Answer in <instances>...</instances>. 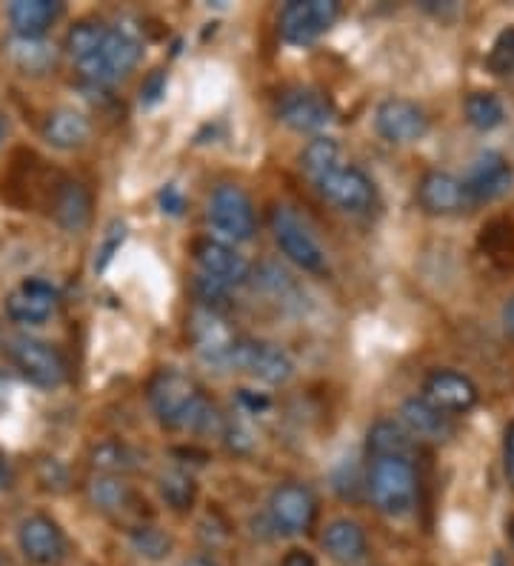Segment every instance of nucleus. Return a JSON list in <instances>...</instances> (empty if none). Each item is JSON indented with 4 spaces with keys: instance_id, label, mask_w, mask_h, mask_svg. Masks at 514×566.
Instances as JSON below:
<instances>
[{
    "instance_id": "obj_24",
    "label": "nucleus",
    "mask_w": 514,
    "mask_h": 566,
    "mask_svg": "<svg viewBox=\"0 0 514 566\" xmlns=\"http://www.w3.org/2000/svg\"><path fill=\"white\" fill-rule=\"evenodd\" d=\"M90 118H86L83 112L69 109V106L49 112L46 120H43V138L55 146V149H66V153L69 149H81V146L90 140Z\"/></svg>"
},
{
    "instance_id": "obj_28",
    "label": "nucleus",
    "mask_w": 514,
    "mask_h": 566,
    "mask_svg": "<svg viewBox=\"0 0 514 566\" xmlns=\"http://www.w3.org/2000/svg\"><path fill=\"white\" fill-rule=\"evenodd\" d=\"M158 492L171 512H189L195 506V497H198V484L189 472L169 470L160 475Z\"/></svg>"
},
{
    "instance_id": "obj_16",
    "label": "nucleus",
    "mask_w": 514,
    "mask_h": 566,
    "mask_svg": "<svg viewBox=\"0 0 514 566\" xmlns=\"http://www.w3.org/2000/svg\"><path fill=\"white\" fill-rule=\"evenodd\" d=\"M514 184V166L508 164L506 155L501 153H483L472 164L469 175L463 178V187H466L469 198H472L474 207H483V203H492L497 198L512 189Z\"/></svg>"
},
{
    "instance_id": "obj_44",
    "label": "nucleus",
    "mask_w": 514,
    "mask_h": 566,
    "mask_svg": "<svg viewBox=\"0 0 514 566\" xmlns=\"http://www.w3.org/2000/svg\"><path fill=\"white\" fill-rule=\"evenodd\" d=\"M0 566H7V564H3V560H0Z\"/></svg>"
},
{
    "instance_id": "obj_43",
    "label": "nucleus",
    "mask_w": 514,
    "mask_h": 566,
    "mask_svg": "<svg viewBox=\"0 0 514 566\" xmlns=\"http://www.w3.org/2000/svg\"><path fill=\"white\" fill-rule=\"evenodd\" d=\"M3 135H7V126H3V120H0V144H3Z\"/></svg>"
},
{
    "instance_id": "obj_41",
    "label": "nucleus",
    "mask_w": 514,
    "mask_h": 566,
    "mask_svg": "<svg viewBox=\"0 0 514 566\" xmlns=\"http://www.w3.org/2000/svg\"><path fill=\"white\" fill-rule=\"evenodd\" d=\"M186 566H214V564H209V560H189V564H186Z\"/></svg>"
},
{
    "instance_id": "obj_8",
    "label": "nucleus",
    "mask_w": 514,
    "mask_h": 566,
    "mask_svg": "<svg viewBox=\"0 0 514 566\" xmlns=\"http://www.w3.org/2000/svg\"><path fill=\"white\" fill-rule=\"evenodd\" d=\"M234 369L252 375L254 380L263 384H286L295 375V360L283 346L272 344V340H238L232 355Z\"/></svg>"
},
{
    "instance_id": "obj_12",
    "label": "nucleus",
    "mask_w": 514,
    "mask_h": 566,
    "mask_svg": "<svg viewBox=\"0 0 514 566\" xmlns=\"http://www.w3.org/2000/svg\"><path fill=\"white\" fill-rule=\"evenodd\" d=\"M375 129L380 138H386L389 144H415L429 132V115L423 112V106H418L415 101H406V97H389L384 104L377 106L375 112Z\"/></svg>"
},
{
    "instance_id": "obj_10",
    "label": "nucleus",
    "mask_w": 514,
    "mask_h": 566,
    "mask_svg": "<svg viewBox=\"0 0 514 566\" xmlns=\"http://www.w3.org/2000/svg\"><path fill=\"white\" fill-rule=\"evenodd\" d=\"M269 518L281 535H303L317 521V497L303 484H281L269 497Z\"/></svg>"
},
{
    "instance_id": "obj_45",
    "label": "nucleus",
    "mask_w": 514,
    "mask_h": 566,
    "mask_svg": "<svg viewBox=\"0 0 514 566\" xmlns=\"http://www.w3.org/2000/svg\"><path fill=\"white\" fill-rule=\"evenodd\" d=\"M0 338H3V335H0Z\"/></svg>"
},
{
    "instance_id": "obj_1",
    "label": "nucleus",
    "mask_w": 514,
    "mask_h": 566,
    "mask_svg": "<svg viewBox=\"0 0 514 566\" xmlns=\"http://www.w3.org/2000/svg\"><path fill=\"white\" fill-rule=\"evenodd\" d=\"M149 407L166 429H192V432H209L220 423L218 412L206 401L203 389L192 375L180 369H160L149 380Z\"/></svg>"
},
{
    "instance_id": "obj_29",
    "label": "nucleus",
    "mask_w": 514,
    "mask_h": 566,
    "mask_svg": "<svg viewBox=\"0 0 514 566\" xmlns=\"http://www.w3.org/2000/svg\"><path fill=\"white\" fill-rule=\"evenodd\" d=\"M377 455H411V436L400 423L377 421L369 432V458Z\"/></svg>"
},
{
    "instance_id": "obj_3",
    "label": "nucleus",
    "mask_w": 514,
    "mask_h": 566,
    "mask_svg": "<svg viewBox=\"0 0 514 566\" xmlns=\"http://www.w3.org/2000/svg\"><path fill=\"white\" fill-rule=\"evenodd\" d=\"M269 227H272V238L277 249L295 266H301L303 272H312V275L329 272L326 249H323V243L317 241L315 232L306 227V221L295 209L286 207V203H274L272 212H269Z\"/></svg>"
},
{
    "instance_id": "obj_31",
    "label": "nucleus",
    "mask_w": 514,
    "mask_h": 566,
    "mask_svg": "<svg viewBox=\"0 0 514 566\" xmlns=\"http://www.w3.org/2000/svg\"><path fill=\"white\" fill-rule=\"evenodd\" d=\"M129 544L140 558H149V560L169 558L171 549H175V541H171L164 530H158V526H151V524L132 526Z\"/></svg>"
},
{
    "instance_id": "obj_20",
    "label": "nucleus",
    "mask_w": 514,
    "mask_h": 566,
    "mask_svg": "<svg viewBox=\"0 0 514 566\" xmlns=\"http://www.w3.org/2000/svg\"><path fill=\"white\" fill-rule=\"evenodd\" d=\"M400 421L403 429L411 438H420V441H449L454 436L452 415H445L443 409H438L434 403H429L420 395V398H409L400 407Z\"/></svg>"
},
{
    "instance_id": "obj_30",
    "label": "nucleus",
    "mask_w": 514,
    "mask_h": 566,
    "mask_svg": "<svg viewBox=\"0 0 514 566\" xmlns=\"http://www.w3.org/2000/svg\"><path fill=\"white\" fill-rule=\"evenodd\" d=\"M337 164H343V153L340 146L335 144L332 138H317L306 146L301 153V169L306 172V178L315 184L317 178L335 169Z\"/></svg>"
},
{
    "instance_id": "obj_35",
    "label": "nucleus",
    "mask_w": 514,
    "mask_h": 566,
    "mask_svg": "<svg viewBox=\"0 0 514 566\" xmlns=\"http://www.w3.org/2000/svg\"><path fill=\"white\" fill-rule=\"evenodd\" d=\"M480 247L486 249L489 258L508 255L514 252V227L508 221H492L489 227H483Z\"/></svg>"
},
{
    "instance_id": "obj_17",
    "label": "nucleus",
    "mask_w": 514,
    "mask_h": 566,
    "mask_svg": "<svg viewBox=\"0 0 514 566\" xmlns=\"http://www.w3.org/2000/svg\"><path fill=\"white\" fill-rule=\"evenodd\" d=\"M423 398L445 415H466L478 407V384L458 369H434L423 384Z\"/></svg>"
},
{
    "instance_id": "obj_5",
    "label": "nucleus",
    "mask_w": 514,
    "mask_h": 566,
    "mask_svg": "<svg viewBox=\"0 0 514 566\" xmlns=\"http://www.w3.org/2000/svg\"><path fill=\"white\" fill-rule=\"evenodd\" d=\"M209 223L214 235L223 243H243L254 235L258 218H254L252 198L240 187L223 184L209 198Z\"/></svg>"
},
{
    "instance_id": "obj_9",
    "label": "nucleus",
    "mask_w": 514,
    "mask_h": 566,
    "mask_svg": "<svg viewBox=\"0 0 514 566\" xmlns=\"http://www.w3.org/2000/svg\"><path fill=\"white\" fill-rule=\"evenodd\" d=\"M12 360L18 373L41 389H55L66 380V360L55 346L38 338H14Z\"/></svg>"
},
{
    "instance_id": "obj_42",
    "label": "nucleus",
    "mask_w": 514,
    "mask_h": 566,
    "mask_svg": "<svg viewBox=\"0 0 514 566\" xmlns=\"http://www.w3.org/2000/svg\"><path fill=\"white\" fill-rule=\"evenodd\" d=\"M508 538H512V546H514V518L508 521Z\"/></svg>"
},
{
    "instance_id": "obj_2",
    "label": "nucleus",
    "mask_w": 514,
    "mask_h": 566,
    "mask_svg": "<svg viewBox=\"0 0 514 566\" xmlns=\"http://www.w3.org/2000/svg\"><path fill=\"white\" fill-rule=\"evenodd\" d=\"M371 504L389 515V518H406L418 506V470L406 455H377L369 461L366 472Z\"/></svg>"
},
{
    "instance_id": "obj_34",
    "label": "nucleus",
    "mask_w": 514,
    "mask_h": 566,
    "mask_svg": "<svg viewBox=\"0 0 514 566\" xmlns=\"http://www.w3.org/2000/svg\"><path fill=\"white\" fill-rule=\"evenodd\" d=\"M486 66L497 77L514 75V27H506L501 35L494 38L492 49H489Z\"/></svg>"
},
{
    "instance_id": "obj_13",
    "label": "nucleus",
    "mask_w": 514,
    "mask_h": 566,
    "mask_svg": "<svg viewBox=\"0 0 514 566\" xmlns=\"http://www.w3.org/2000/svg\"><path fill=\"white\" fill-rule=\"evenodd\" d=\"M189 335H192L200 358L209 360V364L232 366L234 346L240 338L229 329L227 321L220 318L218 310H209V306L195 310L192 318H189Z\"/></svg>"
},
{
    "instance_id": "obj_40",
    "label": "nucleus",
    "mask_w": 514,
    "mask_h": 566,
    "mask_svg": "<svg viewBox=\"0 0 514 566\" xmlns=\"http://www.w3.org/2000/svg\"><path fill=\"white\" fill-rule=\"evenodd\" d=\"M503 329H506L508 338H514V295L503 304Z\"/></svg>"
},
{
    "instance_id": "obj_21",
    "label": "nucleus",
    "mask_w": 514,
    "mask_h": 566,
    "mask_svg": "<svg viewBox=\"0 0 514 566\" xmlns=\"http://www.w3.org/2000/svg\"><path fill=\"white\" fill-rule=\"evenodd\" d=\"M52 214L69 232H81L86 229L92 218V195L90 189L77 184V180H57L52 189Z\"/></svg>"
},
{
    "instance_id": "obj_6",
    "label": "nucleus",
    "mask_w": 514,
    "mask_h": 566,
    "mask_svg": "<svg viewBox=\"0 0 514 566\" xmlns=\"http://www.w3.org/2000/svg\"><path fill=\"white\" fill-rule=\"evenodd\" d=\"M315 187L326 201L335 203L343 212L366 214L377 203V189L371 178L352 164H337L335 169L315 180Z\"/></svg>"
},
{
    "instance_id": "obj_23",
    "label": "nucleus",
    "mask_w": 514,
    "mask_h": 566,
    "mask_svg": "<svg viewBox=\"0 0 514 566\" xmlns=\"http://www.w3.org/2000/svg\"><path fill=\"white\" fill-rule=\"evenodd\" d=\"M61 14L63 3H55V0H14L9 7V21L14 32L27 41H41Z\"/></svg>"
},
{
    "instance_id": "obj_26",
    "label": "nucleus",
    "mask_w": 514,
    "mask_h": 566,
    "mask_svg": "<svg viewBox=\"0 0 514 566\" xmlns=\"http://www.w3.org/2000/svg\"><path fill=\"white\" fill-rule=\"evenodd\" d=\"M106 35H109V27L97 21V18H83V21H77L66 32V52L72 57V63L81 66V63L92 61L103 49V43H106Z\"/></svg>"
},
{
    "instance_id": "obj_38",
    "label": "nucleus",
    "mask_w": 514,
    "mask_h": 566,
    "mask_svg": "<svg viewBox=\"0 0 514 566\" xmlns=\"http://www.w3.org/2000/svg\"><path fill=\"white\" fill-rule=\"evenodd\" d=\"M503 472H506L508 486L514 490V423L506 429V438H503Z\"/></svg>"
},
{
    "instance_id": "obj_33",
    "label": "nucleus",
    "mask_w": 514,
    "mask_h": 566,
    "mask_svg": "<svg viewBox=\"0 0 514 566\" xmlns=\"http://www.w3.org/2000/svg\"><path fill=\"white\" fill-rule=\"evenodd\" d=\"M92 463H95L97 470H103V475H117V472L135 470L137 458L124 443H103V447L92 452Z\"/></svg>"
},
{
    "instance_id": "obj_19",
    "label": "nucleus",
    "mask_w": 514,
    "mask_h": 566,
    "mask_svg": "<svg viewBox=\"0 0 514 566\" xmlns=\"http://www.w3.org/2000/svg\"><path fill=\"white\" fill-rule=\"evenodd\" d=\"M18 541L23 555L38 566H55L66 558V535L46 515H29L21 524Z\"/></svg>"
},
{
    "instance_id": "obj_25",
    "label": "nucleus",
    "mask_w": 514,
    "mask_h": 566,
    "mask_svg": "<svg viewBox=\"0 0 514 566\" xmlns=\"http://www.w3.org/2000/svg\"><path fill=\"white\" fill-rule=\"evenodd\" d=\"M90 497L92 504L109 515V518H129L137 515V495L124 478L117 475H97L90 481Z\"/></svg>"
},
{
    "instance_id": "obj_32",
    "label": "nucleus",
    "mask_w": 514,
    "mask_h": 566,
    "mask_svg": "<svg viewBox=\"0 0 514 566\" xmlns=\"http://www.w3.org/2000/svg\"><path fill=\"white\" fill-rule=\"evenodd\" d=\"M12 57L23 72H32V75L46 72L49 66L55 63L52 46H46V43L41 41H27V38H18V41L12 43Z\"/></svg>"
},
{
    "instance_id": "obj_39",
    "label": "nucleus",
    "mask_w": 514,
    "mask_h": 566,
    "mask_svg": "<svg viewBox=\"0 0 514 566\" xmlns=\"http://www.w3.org/2000/svg\"><path fill=\"white\" fill-rule=\"evenodd\" d=\"M281 566H317V560L308 553H303V549H292V553H286Z\"/></svg>"
},
{
    "instance_id": "obj_15",
    "label": "nucleus",
    "mask_w": 514,
    "mask_h": 566,
    "mask_svg": "<svg viewBox=\"0 0 514 566\" xmlns=\"http://www.w3.org/2000/svg\"><path fill=\"white\" fill-rule=\"evenodd\" d=\"M277 118L295 132H321L332 124L335 109L321 92L295 86L277 97Z\"/></svg>"
},
{
    "instance_id": "obj_37",
    "label": "nucleus",
    "mask_w": 514,
    "mask_h": 566,
    "mask_svg": "<svg viewBox=\"0 0 514 566\" xmlns=\"http://www.w3.org/2000/svg\"><path fill=\"white\" fill-rule=\"evenodd\" d=\"M164 92H166V75L160 70L151 72V75L144 81V86H140V101H144L146 106L158 104L160 97H164Z\"/></svg>"
},
{
    "instance_id": "obj_14",
    "label": "nucleus",
    "mask_w": 514,
    "mask_h": 566,
    "mask_svg": "<svg viewBox=\"0 0 514 566\" xmlns=\"http://www.w3.org/2000/svg\"><path fill=\"white\" fill-rule=\"evenodd\" d=\"M195 263H198L200 275L209 277V281L220 283V286H238V283L249 281V261L240 255L238 249L229 247L223 241H212V238H203L192 247Z\"/></svg>"
},
{
    "instance_id": "obj_22",
    "label": "nucleus",
    "mask_w": 514,
    "mask_h": 566,
    "mask_svg": "<svg viewBox=\"0 0 514 566\" xmlns=\"http://www.w3.org/2000/svg\"><path fill=\"white\" fill-rule=\"evenodd\" d=\"M323 549L337 564L355 566L369 553V541H366L364 526L357 524V521L337 518L323 532Z\"/></svg>"
},
{
    "instance_id": "obj_4",
    "label": "nucleus",
    "mask_w": 514,
    "mask_h": 566,
    "mask_svg": "<svg viewBox=\"0 0 514 566\" xmlns=\"http://www.w3.org/2000/svg\"><path fill=\"white\" fill-rule=\"evenodd\" d=\"M140 55H144V46H140V38L132 29L109 27V35H106L101 52L92 61L81 63L77 72H81L83 81L95 83V86H109V83L129 75L137 61H140Z\"/></svg>"
},
{
    "instance_id": "obj_36",
    "label": "nucleus",
    "mask_w": 514,
    "mask_h": 566,
    "mask_svg": "<svg viewBox=\"0 0 514 566\" xmlns=\"http://www.w3.org/2000/svg\"><path fill=\"white\" fill-rule=\"evenodd\" d=\"M126 241V223L115 221L109 227V232H106V238H103V247L101 252H97V261H95V270L103 272L106 266H109V261L115 258V252L120 249V243Z\"/></svg>"
},
{
    "instance_id": "obj_27",
    "label": "nucleus",
    "mask_w": 514,
    "mask_h": 566,
    "mask_svg": "<svg viewBox=\"0 0 514 566\" xmlns=\"http://www.w3.org/2000/svg\"><path fill=\"white\" fill-rule=\"evenodd\" d=\"M466 120L480 132H492L503 124L506 118V106L494 92H472L463 104Z\"/></svg>"
},
{
    "instance_id": "obj_7",
    "label": "nucleus",
    "mask_w": 514,
    "mask_h": 566,
    "mask_svg": "<svg viewBox=\"0 0 514 566\" xmlns=\"http://www.w3.org/2000/svg\"><path fill=\"white\" fill-rule=\"evenodd\" d=\"M340 3L337 0H292L281 12V38L292 46H306L317 41L326 29L335 27Z\"/></svg>"
},
{
    "instance_id": "obj_18",
    "label": "nucleus",
    "mask_w": 514,
    "mask_h": 566,
    "mask_svg": "<svg viewBox=\"0 0 514 566\" xmlns=\"http://www.w3.org/2000/svg\"><path fill=\"white\" fill-rule=\"evenodd\" d=\"M418 203L423 212L440 214V218L474 209L472 198H469L466 187H463V180L449 172H440V169H432V172H426L420 178Z\"/></svg>"
},
{
    "instance_id": "obj_11",
    "label": "nucleus",
    "mask_w": 514,
    "mask_h": 566,
    "mask_svg": "<svg viewBox=\"0 0 514 566\" xmlns=\"http://www.w3.org/2000/svg\"><path fill=\"white\" fill-rule=\"evenodd\" d=\"M57 304H61V295L52 283L43 281V277H27L9 292L7 315L12 324L38 326L46 324L55 315Z\"/></svg>"
}]
</instances>
